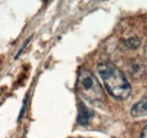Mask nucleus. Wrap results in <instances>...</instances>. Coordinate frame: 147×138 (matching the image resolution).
I'll return each mask as SVG.
<instances>
[{"mask_svg":"<svg viewBox=\"0 0 147 138\" xmlns=\"http://www.w3.org/2000/svg\"><path fill=\"white\" fill-rule=\"evenodd\" d=\"M76 88L82 99L92 104H103L105 93L96 77L87 69H82L77 76Z\"/></svg>","mask_w":147,"mask_h":138,"instance_id":"2","label":"nucleus"},{"mask_svg":"<svg viewBox=\"0 0 147 138\" xmlns=\"http://www.w3.org/2000/svg\"><path fill=\"white\" fill-rule=\"evenodd\" d=\"M78 110H79V111H78L77 122H78L79 124H82V126L87 124L93 116L92 111H90V109L86 108V106L84 105V103H82V102L78 104Z\"/></svg>","mask_w":147,"mask_h":138,"instance_id":"4","label":"nucleus"},{"mask_svg":"<svg viewBox=\"0 0 147 138\" xmlns=\"http://www.w3.org/2000/svg\"><path fill=\"white\" fill-rule=\"evenodd\" d=\"M97 71L101 76L108 92L117 100H126L131 93V86L123 72L111 62H101L97 65Z\"/></svg>","mask_w":147,"mask_h":138,"instance_id":"1","label":"nucleus"},{"mask_svg":"<svg viewBox=\"0 0 147 138\" xmlns=\"http://www.w3.org/2000/svg\"><path fill=\"white\" fill-rule=\"evenodd\" d=\"M129 74L130 76H132V78H140L144 75L145 67L142 62H139L138 60H132V62L129 65Z\"/></svg>","mask_w":147,"mask_h":138,"instance_id":"5","label":"nucleus"},{"mask_svg":"<svg viewBox=\"0 0 147 138\" xmlns=\"http://www.w3.org/2000/svg\"><path fill=\"white\" fill-rule=\"evenodd\" d=\"M130 113L135 118H139V117L147 116V95L144 99H142L140 101H138L137 103L131 108Z\"/></svg>","mask_w":147,"mask_h":138,"instance_id":"3","label":"nucleus"},{"mask_svg":"<svg viewBox=\"0 0 147 138\" xmlns=\"http://www.w3.org/2000/svg\"><path fill=\"white\" fill-rule=\"evenodd\" d=\"M140 138H147V124L145 126V128L143 129V131L140 134Z\"/></svg>","mask_w":147,"mask_h":138,"instance_id":"7","label":"nucleus"},{"mask_svg":"<svg viewBox=\"0 0 147 138\" xmlns=\"http://www.w3.org/2000/svg\"><path fill=\"white\" fill-rule=\"evenodd\" d=\"M125 44L128 47L129 49H136V48L139 47L140 41H139L138 37H130V39H128V40H126Z\"/></svg>","mask_w":147,"mask_h":138,"instance_id":"6","label":"nucleus"}]
</instances>
